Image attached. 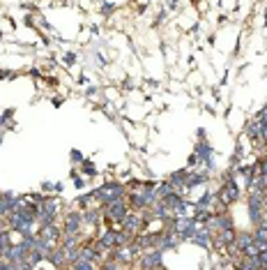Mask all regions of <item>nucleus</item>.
Wrapping results in <instances>:
<instances>
[{
    "instance_id": "nucleus-3",
    "label": "nucleus",
    "mask_w": 267,
    "mask_h": 270,
    "mask_svg": "<svg viewBox=\"0 0 267 270\" xmlns=\"http://www.w3.org/2000/svg\"><path fill=\"white\" fill-rule=\"evenodd\" d=\"M164 252L157 250V247H150V250H143V254H140V261L138 266L140 268H164Z\"/></svg>"
},
{
    "instance_id": "nucleus-6",
    "label": "nucleus",
    "mask_w": 267,
    "mask_h": 270,
    "mask_svg": "<svg viewBox=\"0 0 267 270\" xmlns=\"http://www.w3.org/2000/svg\"><path fill=\"white\" fill-rule=\"evenodd\" d=\"M81 226H83V213H69L62 222V236H79Z\"/></svg>"
},
{
    "instance_id": "nucleus-4",
    "label": "nucleus",
    "mask_w": 267,
    "mask_h": 270,
    "mask_svg": "<svg viewBox=\"0 0 267 270\" xmlns=\"http://www.w3.org/2000/svg\"><path fill=\"white\" fill-rule=\"evenodd\" d=\"M247 203H249V215H251V219L258 224L261 222V217H263V210H265V192H251Z\"/></svg>"
},
{
    "instance_id": "nucleus-14",
    "label": "nucleus",
    "mask_w": 267,
    "mask_h": 270,
    "mask_svg": "<svg viewBox=\"0 0 267 270\" xmlns=\"http://www.w3.org/2000/svg\"><path fill=\"white\" fill-rule=\"evenodd\" d=\"M256 122L261 125V132L265 134V132H267V104L263 107V111H258V115H256Z\"/></svg>"
},
{
    "instance_id": "nucleus-11",
    "label": "nucleus",
    "mask_w": 267,
    "mask_h": 270,
    "mask_svg": "<svg viewBox=\"0 0 267 270\" xmlns=\"http://www.w3.org/2000/svg\"><path fill=\"white\" fill-rule=\"evenodd\" d=\"M83 224H88V226H99L101 224V210H88L86 215H83Z\"/></svg>"
},
{
    "instance_id": "nucleus-8",
    "label": "nucleus",
    "mask_w": 267,
    "mask_h": 270,
    "mask_svg": "<svg viewBox=\"0 0 267 270\" xmlns=\"http://www.w3.org/2000/svg\"><path fill=\"white\" fill-rule=\"evenodd\" d=\"M196 155H198V160L205 164L207 169H212V150H210V146H207L205 141H200L198 146H196Z\"/></svg>"
},
{
    "instance_id": "nucleus-5",
    "label": "nucleus",
    "mask_w": 267,
    "mask_h": 270,
    "mask_svg": "<svg viewBox=\"0 0 267 270\" xmlns=\"http://www.w3.org/2000/svg\"><path fill=\"white\" fill-rule=\"evenodd\" d=\"M129 208L127 203H125V199H120V201H113V203H106V208H104V215H106V219H111V222H118L122 224V219L127 217Z\"/></svg>"
},
{
    "instance_id": "nucleus-12",
    "label": "nucleus",
    "mask_w": 267,
    "mask_h": 270,
    "mask_svg": "<svg viewBox=\"0 0 267 270\" xmlns=\"http://www.w3.org/2000/svg\"><path fill=\"white\" fill-rule=\"evenodd\" d=\"M69 268L74 270H94V268H99V264H94V261H88V259H76Z\"/></svg>"
},
{
    "instance_id": "nucleus-1",
    "label": "nucleus",
    "mask_w": 267,
    "mask_h": 270,
    "mask_svg": "<svg viewBox=\"0 0 267 270\" xmlns=\"http://www.w3.org/2000/svg\"><path fill=\"white\" fill-rule=\"evenodd\" d=\"M94 196H99L101 201H104V206L106 203H113V201H120V199H125V187H122L120 182H104L101 187L94 189Z\"/></svg>"
},
{
    "instance_id": "nucleus-9",
    "label": "nucleus",
    "mask_w": 267,
    "mask_h": 270,
    "mask_svg": "<svg viewBox=\"0 0 267 270\" xmlns=\"http://www.w3.org/2000/svg\"><path fill=\"white\" fill-rule=\"evenodd\" d=\"M207 171H200V173H187V180H184V187L187 189H194L196 185H203L207 180Z\"/></svg>"
},
{
    "instance_id": "nucleus-16",
    "label": "nucleus",
    "mask_w": 267,
    "mask_h": 270,
    "mask_svg": "<svg viewBox=\"0 0 267 270\" xmlns=\"http://www.w3.org/2000/svg\"><path fill=\"white\" fill-rule=\"evenodd\" d=\"M0 141H2V134H0Z\"/></svg>"
},
{
    "instance_id": "nucleus-13",
    "label": "nucleus",
    "mask_w": 267,
    "mask_h": 270,
    "mask_svg": "<svg viewBox=\"0 0 267 270\" xmlns=\"http://www.w3.org/2000/svg\"><path fill=\"white\" fill-rule=\"evenodd\" d=\"M247 136L249 139H254V141H258L263 136V132H261V125L256 120H251V122H247Z\"/></svg>"
},
{
    "instance_id": "nucleus-7",
    "label": "nucleus",
    "mask_w": 267,
    "mask_h": 270,
    "mask_svg": "<svg viewBox=\"0 0 267 270\" xmlns=\"http://www.w3.org/2000/svg\"><path fill=\"white\" fill-rule=\"evenodd\" d=\"M37 236H40L42 240H48V243L58 245V243H60V238H62V229L53 222V224H46V226H40Z\"/></svg>"
},
{
    "instance_id": "nucleus-2",
    "label": "nucleus",
    "mask_w": 267,
    "mask_h": 270,
    "mask_svg": "<svg viewBox=\"0 0 267 270\" xmlns=\"http://www.w3.org/2000/svg\"><path fill=\"white\" fill-rule=\"evenodd\" d=\"M219 203L221 206H228V203H235L240 199V187H237V182L233 180V176H228L226 182H223V187H221L219 194Z\"/></svg>"
},
{
    "instance_id": "nucleus-15",
    "label": "nucleus",
    "mask_w": 267,
    "mask_h": 270,
    "mask_svg": "<svg viewBox=\"0 0 267 270\" xmlns=\"http://www.w3.org/2000/svg\"><path fill=\"white\" fill-rule=\"evenodd\" d=\"M256 171H258V173H265V176H267V157H263L261 162L256 164Z\"/></svg>"
},
{
    "instance_id": "nucleus-10",
    "label": "nucleus",
    "mask_w": 267,
    "mask_h": 270,
    "mask_svg": "<svg viewBox=\"0 0 267 270\" xmlns=\"http://www.w3.org/2000/svg\"><path fill=\"white\" fill-rule=\"evenodd\" d=\"M249 243H254V233H249V231H242V233H237V236H235V247H237V250H240V254H242V250H244V247H247Z\"/></svg>"
}]
</instances>
